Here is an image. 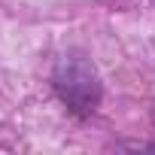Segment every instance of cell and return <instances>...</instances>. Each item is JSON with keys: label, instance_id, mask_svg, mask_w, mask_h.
<instances>
[{"label": "cell", "instance_id": "obj_1", "mask_svg": "<svg viewBox=\"0 0 155 155\" xmlns=\"http://www.w3.org/2000/svg\"><path fill=\"white\" fill-rule=\"evenodd\" d=\"M52 85L58 91V97L79 116H88L101 107V76L94 70V64L79 55V52H67L58 58L55 73H52Z\"/></svg>", "mask_w": 155, "mask_h": 155}]
</instances>
